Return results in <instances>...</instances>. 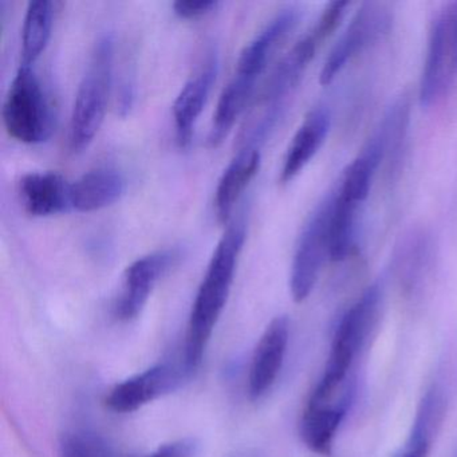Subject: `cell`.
Segmentation results:
<instances>
[{"instance_id": "obj_5", "label": "cell", "mask_w": 457, "mask_h": 457, "mask_svg": "<svg viewBox=\"0 0 457 457\" xmlns=\"http://www.w3.org/2000/svg\"><path fill=\"white\" fill-rule=\"evenodd\" d=\"M10 137L28 145L46 143L54 132V111L33 66L21 63L4 104Z\"/></svg>"}, {"instance_id": "obj_23", "label": "cell", "mask_w": 457, "mask_h": 457, "mask_svg": "<svg viewBox=\"0 0 457 457\" xmlns=\"http://www.w3.org/2000/svg\"><path fill=\"white\" fill-rule=\"evenodd\" d=\"M60 456L122 457L105 437L87 429L66 432L60 441Z\"/></svg>"}, {"instance_id": "obj_8", "label": "cell", "mask_w": 457, "mask_h": 457, "mask_svg": "<svg viewBox=\"0 0 457 457\" xmlns=\"http://www.w3.org/2000/svg\"><path fill=\"white\" fill-rule=\"evenodd\" d=\"M392 25L393 10L390 4L381 2L362 4L326 58L320 71V85H330L347 63L384 39Z\"/></svg>"}, {"instance_id": "obj_12", "label": "cell", "mask_w": 457, "mask_h": 457, "mask_svg": "<svg viewBox=\"0 0 457 457\" xmlns=\"http://www.w3.org/2000/svg\"><path fill=\"white\" fill-rule=\"evenodd\" d=\"M290 341V320L275 317L264 328L251 358L248 371V395L258 401L271 390L285 363Z\"/></svg>"}, {"instance_id": "obj_9", "label": "cell", "mask_w": 457, "mask_h": 457, "mask_svg": "<svg viewBox=\"0 0 457 457\" xmlns=\"http://www.w3.org/2000/svg\"><path fill=\"white\" fill-rule=\"evenodd\" d=\"M437 253L435 235L424 227H414L400 237L393 251L392 272L403 295L413 299L427 290Z\"/></svg>"}, {"instance_id": "obj_20", "label": "cell", "mask_w": 457, "mask_h": 457, "mask_svg": "<svg viewBox=\"0 0 457 457\" xmlns=\"http://www.w3.org/2000/svg\"><path fill=\"white\" fill-rule=\"evenodd\" d=\"M255 87L256 82L237 74L224 87L219 97L218 106L213 113L212 127L208 136L210 148H219L228 137L235 122L247 108Z\"/></svg>"}, {"instance_id": "obj_10", "label": "cell", "mask_w": 457, "mask_h": 457, "mask_svg": "<svg viewBox=\"0 0 457 457\" xmlns=\"http://www.w3.org/2000/svg\"><path fill=\"white\" fill-rule=\"evenodd\" d=\"M189 374L184 363H157L112 387L106 408L114 413H132L178 389Z\"/></svg>"}, {"instance_id": "obj_14", "label": "cell", "mask_w": 457, "mask_h": 457, "mask_svg": "<svg viewBox=\"0 0 457 457\" xmlns=\"http://www.w3.org/2000/svg\"><path fill=\"white\" fill-rule=\"evenodd\" d=\"M299 20L301 10L298 7L282 10L253 41L245 45L237 60L235 74L258 82L259 77L264 73L283 42L293 33Z\"/></svg>"}, {"instance_id": "obj_22", "label": "cell", "mask_w": 457, "mask_h": 457, "mask_svg": "<svg viewBox=\"0 0 457 457\" xmlns=\"http://www.w3.org/2000/svg\"><path fill=\"white\" fill-rule=\"evenodd\" d=\"M444 414H445V400L443 393L437 387H433L420 403L419 411L406 444L432 446L433 437L443 422Z\"/></svg>"}, {"instance_id": "obj_4", "label": "cell", "mask_w": 457, "mask_h": 457, "mask_svg": "<svg viewBox=\"0 0 457 457\" xmlns=\"http://www.w3.org/2000/svg\"><path fill=\"white\" fill-rule=\"evenodd\" d=\"M114 39L100 37L79 84L71 120V151L82 152L93 143L103 127L113 82Z\"/></svg>"}, {"instance_id": "obj_7", "label": "cell", "mask_w": 457, "mask_h": 457, "mask_svg": "<svg viewBox=\"0 0 457 457\" xmlns=\"http://www.w3.org/2000/svg\"><path fill=\"white\" fill-rule=\"evenodd\" d=\"M334 195L336 192H330L318 204L299 237L290 274V293L296 303H302L309 298L317 285L326 259H330Z\"/></svg>"}, {"instance_id": "obj_6", "label": "cell", "mask_w": 457, "mask_h": 457, "mask_svg": "<svg viewBox=\"0 0 457 457\" xmlns=\"http://www.w3.org/2000/svg\"><path fill=\"white\" fill-rule=\"evenodd\" d=\"M457 77V2L444 4L433 21L427 58L420 82V104L440 103Z\"/></svg>"}, {"instance_id": "obj_2", "label": "cell", "mask_w": 457, "mask_h": 457, "mask_svg": "<svg viewBox=\"0 0 457 457\" xmlns=\"http://www.w3.org/2000/svg\"><path fill=\"white\" fill-rule=\"evenodd\" d=\"M382 288L371 285L345 312L336 328L325 370L309 400L326 401L354 386L353 366L378 320Z\"/></svg>"}, {"instance_id": "obj_16", "label": "cell", "mask_w": 457, "mask_h": 457, "mask_svg": "<svg viewBox=\"0 0 457 457\" xmlns=\"http://www.w3.org/2000/svg\"><path fill=\"white\" fill-rule=\"evenodd\" d=\"M330 127L331 114L325 106H318L309 112L286 152L280 170V183H290L304 170L325 143Z\"/></svg>"}, {"instance_id": "obj_18", "label": "cell", "mask_w": 457, "mask_h": 457, "mask_svg": "<svg viewBox=\"0 0 457 457\" xmlns=\"http://www.w3.org/2000/svg\"><path fill=\"white\" fill-rule=\"evenodd\" d=\"M261 162L259 149H239L224 170L215 192V210L219 223H228L237 200L258 175Z\"/></svg>"}, {"instance_id": "obj_13", "label": "cell", "mask_w": 457, "mask_h": 457, "mask_svg": "<svg viewBox=\"0 0 457 457\" xmlns=\"http://www.w3.org/2000/svg\"><path fill=\"white\" fill-rule=\"evenodd\" d=\"M219 73V60L216 53H210L197 73L184 85L173 104L176 141L181 149L188 148L194 137L197 120L210 98L211 90Z\"/></svg>"}, {"instance_id": "obj_1", "label": "cell", "mask_w": 457, "mask_h": 457, "mask_svg": "<svg viewBox=\"0 0 457 457\" xmlns=\"http://www.w3.org/2000/svg\"><path fill=\"white\" fill-rule=\"evenodd\" d=\"M245 240V226L243 221L228 226L219 240L200 283L189 314L184 345L183 363L191 373L203 362L211 337L223 314Z\"/></svg>"}, {"instance_id": "obj_25", "label": "cell", "mask_w": 457, "mask_h": 457, "mask_svg": "<svg viewBox=\"0 0 457 457\" xmlns=\"http://www.w3.org/2000/svg\"><path fill=\"white\" fill-rule=\"evenodd\" d=\"M197 444L194 438H180L159 446L156 451L144 457H194Z\"/></svg>"}, {"instance_id": "obj_17", "label": "cell", "mask_w": 457, "mask_h": 457, "mask_svg": "<svg viewBox=\"0 0 457 457\" xmlns=\"http://www.w3.org/2000/svg\"><path fill=\"white\" fill-rule=\"evenodd\" d=\"M127 191V180L114 168L101 167L71 184V207L79 212H95L119 202Z\"/></svg>"}, {"instance_id": "obj_3", "label": "cell", "mask_w": 457, "mask_h": 457, "mask_svg": "<svg viewBox=\"0 0 457 457\" xmlns=\"http://www.w3.org/2000/svg\"><path fill=\"white\" fill-rule=\"evenodd\" d=\"M349 2H331L307 36L285 55L264 85L250 120L277 127L285 113L288 97L301 82L320 45L337 30L346 14Z\"/></svg>"}, {"instance_id": "obj_15", "label": "cell", "mask_w": 457, "mask_h": 457, "mask_svg": "<svg viewBox=\"0 0 457 457\" xmlns=\"http://www.w3.org/2000/svg\"><path fill=\"white\" fill-rule=\"evenodd\" d=\"M21 203L33 218H47L73 210L71 184L58 172H30L20 181Z\"/></svg>"}, {"instance_id": "obj_11", "label": "cell", "mask_w": 457, "mask_h": 457, "mask_svg": "<svg viewBox=\"0 0 457 457\" xmlns=\"http://www.w3.org/2000/svg\"><path fill=\"white\" fill-rule=\"evenodd\" d=\"M180 251H156L141 256L127 267L122 278L121 291L114 303V314L119 320H132L145 307L157 282L178 263Z\"/></svg>"}, {"instance_id": "obj_24", "label": "cell", "mask_w": 457, "mask_h": 457, "mask_svg": "<svg viewBox=\"0 0 457 457\" xmlns=\"http://www.w3.org/2000/svg\"><path fill=\"white\" fill-rule=\"evenodd\" d=\"M219 4L218 0H178L173 4V12L181 20H197L215 12Z\"/></svg>"}, {"instance_id": "obj_21", "label": "cell", "mask_w": 457, "mask_h": 457, "mask_svg": "<svg viewBox=\"0 0 457 457\" xmlns=\"http://www.w3.org/2000/svg\"><path fill=\"white\" fill-rule=\"evenodd\" d=\"M54 2H30L22 29V65L34 66L52 38L55 21Z\"/></svg>"}, {"instance_id": "obj_19", "label": "cell", "mask_w": 457, "mask_h": 457, "mask_svg": "<svg viewBox=\"0 0 457 457\" xmlns=\"http://www.w3.org/2000/svg\"><path fill=\"white\" fill-rule=\"evenodd\" d=\"M347 411L349 406L341 403H307L299 425L304 445L315 453L328 456Z\"/></svg>"}]
</instances>
